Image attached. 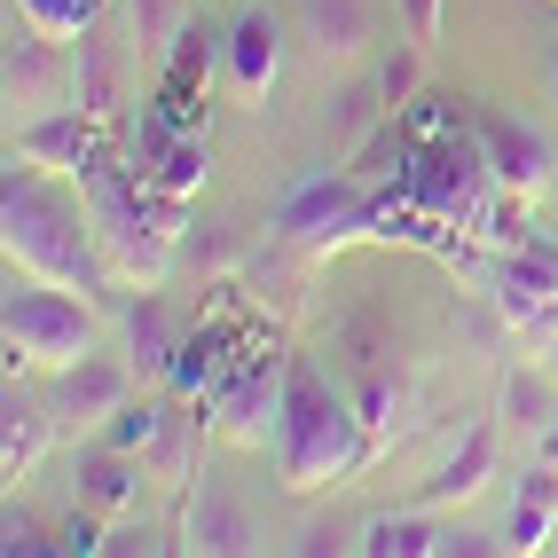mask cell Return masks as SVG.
Listing matches in <instances>:
<instances>
[{
	"label": "cell",
	"instance_id": "17",
	"mask_svg": "<svg viewBox=\"0 0 558 558\" xmlns=\"http://www.w3.org/2000/svg\"><path fill=\"white\" fill-rule=\"evenodd\" d=\"M126 347H134V369H142V378H173L181 330H173V315H166L158 300H142V307L126 315Z\"/></svg>",
	"mask_w": 558,
	"mask_h": 558
},
{
	"label": "cell",
	"instance_id": "18",
	"mask_svg": "<svg viewBox=\"0 0 558 558\" xmlns=\"http://www.w3.org/2000/svg\"><path fill=\"white\" fill-rule=\"evenodd\" d=\"M80 110H95V119L119 110V40H110L102 24L80 40Z\"/></svg>",
	"mask_w": 558,
	"mask_h": 558
},
{
	"label": "cell",
	"instance_id": "10",
	"mask_svg": "<svg viewBox=\"0 0 558 558\" xmlns=\"http://www.w3.org/2000/svg\"><path fill=\"white\" fill-rule=\"evenodd\" d=\"M362 213L369 205L354 197V181H307V190L276 213V229L300 236V244H347V236H362Z\"/></svg>",
	"mask_w": 558,
	"mask_h": 558
},
{
	"label": "cell",
	"instance_id": "20",
	"mask_svg": "<svg viewBox=\"0 0 558 558\" xmlns=\"http://www.w3.org/2000/svg\"><path fill=\"white\" fill-rule=\"evenodd\" d=\"M354 550H369V558H440V535L417 511H393V519H369Z\"/></svg>",
	"mask_w": 558,
	"mask_h": 558
},
{
	"label": "cell",
	"instance_id": "29",
	"mask_svg": "<svg viewBox=\"0 0 558 558\" xmlns=\"http://www.w3.org/2000/svg\"><path fill=\"white\" fill-rule=\"evenodd\" d=\"M440 16H449V0H401V24H409V40H417V48L440 40Z\"/></svg>",
	"mask_w": 558,
	"mask_h": 558
},
{
	"label": "cell",
	"instance_id": "33",
	"mask_svg": "<svg viewBox=\"0 0 558 558\" xmlns=\"http://www.w3.org/2000/svg\"><path fill=\"white\" fill-rule=\"evenodd\" d=\"M543 457H550V464H558V417H550V425H543Z\"/></svg>",
	"mask_w": 558,
	"mask_h": 558
},
{
	"label": "cell",
	"instance_id": "30",
	"mask_svg": "<svg viewBox=\"0 0 558 558\" xmlns=\"http://www.w3.org/2000/svg\"><path fill=\"white\" fill-rule=\"evenodd\" d=\"M433 134H457V119L440 110V95H417L409 102V142H433Z\"/></svg>",
	"mask_w": 558,
	"mask_h": 558
},
{
	"label": "cell",
	"instance_id": "21",
	"mask_svg": "<svg viewBox=\"0 0 558 558\" xmlns=\"http://www.w3.org/2000/svg\"><path fill=\"white\" fill-rule=\"evenodd\" d=\"M48 425H56V417H40L32 401H16V393H9V433H0V472H9V480H24L32 464H40Z\"/></svg>",
	"mask_w": 558,
	"mask_h": 558
},
{
	"label": "cell",
	"instance_id": "16",
	"mask_svg": "<svg viewBox=\"0 0 558 558\" xmlns=\"http://www.w3.org/2000/svg\"><path fill=\"white\" fill-rule=\"evenodd\" d=\"M181 535H190V550H252V519L220 488H197L190 496V527H181Z\"/></svg>",
	"mask_w": 558,
	"mask_h": 558
},
{
	"label": "cell",
	"instance_id": "22",
	"mask_svg": "<svg viewBox=\"0 0 558 558\" xmlns=\"http://www.w3.org/2000/svg\"><path fill=\"white\" fill-rule=\"evenodd\" d=\"M110 0H16V16L32 32H48V40H87V32L102 24Z\"/></svg>",
	"mask_w": 558,
	"mask_h": 558
},
{
	"label": "cell",
	"instance_id": "23",
	"mask_svg": "<svg viewBox=\"0 0 558 558\" xmlns=\"http://www.w3.org/2000/svg\"><path fill=\"white\" fill-rule=\"evenodd\" d=\"M80 480H87V488H80V496H87V511H119V504L134 496V457L102 440V449L80 464Z\"/></svg>",
	"mask_w": 558,
	"mask_h": 558
},
{
	"label": "cell",
	"instance_id": "11",
	"mask_svg": "<svg viewBox=\"0 0 558 558\" xmlns=\"http://www.w3.org/2000/svg\"><path fill=\"white\" fill-rule=\"evenodd\" d=\"M119 401H126V369L102 362V354H80V362H63L48 409H56V425H102Z\"/></svg>",
	"mask_w": 558,
	"mask_h": 558
},
{
	"label": "cell",
	"instance_id": "4",
	"mask_svg": "<svg viewBox=\"0 0 558 558\" xmlns=\"http://www.w3.org/2000/svg\"><path fill=\"white\" fill-rule=\"evenodd\" d=\"M0 323H9V378H16L24 362L63 369V362L95 354V315L71 300V283H56V291L9 283V307H0Z\"/></svg>",
	"mask_w": 558,
	"mask_h": 558
},
{
	"label": "cell",
	"instance_id": "9",
	"mask_svg": "<svg viewBox=\"0 0 558 558\" xmlns=\"http://www.w3.org/2000/svg\"><path fill=\"white\" fill-rule=\"evenodd\" d=\"M480 150H488L496 190H511V197H535L543 181H550V142H543L535 126L504 119V110H488V119H480Z\"/></svg>",
	"mask_w": 558,
	"mask_h": 558
},
{
	"label": "cell",
	"instance_id": "6",
	"mask_svg": "<svg viewBox=\"0 0 558 558\" xmlns=\"http://www.w3.org/2000/svg\"><path fill=\"white\" fill-rule=\"evenodd\" d=\"M496 307L543 347V330L558 323V252L550 244H511L496 259Z\"/></svg>",
	"mask_w": 558,
	"mask_h": 558
},
{
	"label": "cell",
	"instance_id": "3",
	"mask_svg": "<svg viewBox=\"0 0 558 558\" xmlns=\"http://www.w3.org/2000/svg\"><path fill=\"white\" fill-rule=\"evenodd\" d=\"M401 190L417 197L425 213H440L449 229H472L480 205H488L496 173H488V150H480V134H433V142H409L401 158Z\"/></svg>",
	"mask_w": 558,
	"mask_h": 558
},
{
	"label": "cell",
	"instance_id": "32",
	"mask_svg": "<svg viewBox=\"0 0 558 558\" xmlns=\"http://www.w3.org/2000/svg\"><path fill=\"white\" fill-rule=\"evenodd\" d=\"M535 354H543V369H550V378H558V323L543 330V347H535Z\"/></svg>",
	"mask_w": 558,
	"mask_h": 558
},
{
	"label": "cell",
	"instance_id": "12",
	"mask_svg": "<svg viewBox=\"0 0 558 558\" xmlns=\"http://www.w3.org/2000/svg\"><path fill=\"white\" fill-rule=\"evenodd\" d=\"M276 71H283V24L268 9L236 16V32H229V80H236V95H268Z\"/></svg>",
	"mask_w": 558,
	"mask_h": 558
},
{
	"label": "cell",
	"instance_id": "1",
	"mask_svg": "<svg viewBox=\"0 0 558 558\" xmlns=\"http://www.w3.org/2000/svg\"><path fill=\"white\" fill-rule=\"evenodd\" d=\"M0 236H9V268L40 276V283L95 291L110 276V259L95 244V213H80L63 190H48L32 166H9V181H0Z\"/></svg>",
	"mask_w": 558,
	"mask_h": 558
},
{
	"label": "cell",
	"instance_id": "5",
	"mask_svg": "<svg viewBox=\"0 0 558 558\" xmlns=\"http://www.w3.org/2000/svg\"><path fill=\"white\" fill-rule=\"evenodd\" d=\"M80 102V71H71L63 40H48V32H9V110L16 119H48V110Z\"/></svg>",
	"mask_w": 558,
	"mask_h": 558
},
{
	"label": "cell",
	"instance_id": "24",
	"mask_svg": "<svg viewBox=\"0 0 558 558\" xmlns=\"http://www.w3.org/2000/svg\"><path fill=\"white\" fill-rule=\"evenodd\" d=\"M166 425H173L166 401H142V409L119 401V409H110V433H102V440H110V449H126V457H150L158 440H166Z\"/></svg>",
	"mask_w": 558,
	"mask_h": 558
},
{
	"label": "cell",
	"instance_id": "8",
	"mask_svg": "<svg viewBox=\"0 0 558 558\" xmlns=\"http://www.w3.org/2000/svg\"><path fill=\"white\" fill-rule=\"evenodd\" d=\"M16 150L32 158V166H56V173H87L102 150H110V134H102V119L95 110H80V102H63V110H48V119H24L16 126Z\"/></svg>",
	"mask_w": 558,
	"mask_h": 558
},
{
	"label": "cell",
	"instance_id": "15",
	"mask_svg": "<svg viewBox=\"0 0 558 558\" xmlns=\"http://www.w3.org/2000/svg\"><path fill=\"white\" fill-rule=\"evenodd\" d=\"M300 24L315 56H362L369 40V0H300Z\"/></svg>",
	"mask_w": 558,
	"mask_h": 558
},
{
	"label": "cell",
	"instance_id": "7",
	"mask_svg": "<svg viewBox=\"0 0 558 558\" xmlns=\"http://www.w3.org/2000/svg\"><path fill=\"white\" fill-rule=\"evenodd\" d=\"M205 166H213L205 134H181V126H166V119H142V134H134V173L150 181L158 197L190 205V197L205 190Z\"/></svg>",
	"mask_w": 558,
	"mask_h": 558
},
{
	"label": "cell",
	"instance_id": "19",
	"mask_svg": "<svg viewBox=\"0 0 558 558\" xmlns=\"http://www.w3.org/2000/svg\"><path fill=\"white\" fill-rule=\"evenodd\" d=\"M229 330H190V339H181V354H173V393H190V401H205V386L220 378V362H229Z\"/></svg>",
	"mask_w": 558,
	"mask_h": 558
},
{
	"label": "cell",
	"instance_id": "31",
	"mask_svg": "<svg viewBox=\"0 0 558 558\" xmlns=\"http://www.w3.org/2000/svg\"><path fill=\"white\" fill-rule=\"evenodd\" d=\"M496 543L488 535H440V558H488Z\"/></svg>",
	"mask_w": 558,
	"mask_h": 558
},
{
	"label": "cell",
	"instance_id": "25",
	"mask_svg": "<svg viewBox=\"0 0 558 558\" xmlns=\"http://www.w3.org/2000/svg\"><path fill=\"white\" fill-rule=\"evenodd\" d=\"M504 409H511V425L543 433V425L558 417V401H550V369H519V378L504 386Z\"/></svg>",
	"mask_w": 558,
	"mask_h": 558
},
{
	"label": "cell",
	"instance_id": "13",
	"mask_svg": "<svg viewBox=\"0 0 558 558\" xmlns=\"http://www.w3.org/2000/svg\"><path fill=\"white\" fill-rule=\"evenodd\" d=\"M558 535V464H527L511 488V550H543Z\"/></svg>",
	"mask_w": 558,
	"mask_h": 558
},
{
	"label": "cell",
	"instance_id": "27",
	"mask_svg": "<svg viewBox=\"0 0 558 558\" xmlns=\"http://www.w3.org/2000/svg\"><path fill=\"white\" fill-rule=\"evenodd\" d=\"M0 550H9V558H48L56 543L40 535V519H32L24 504H9V511H0Z\"/></svg>",
	"mask_w": 558,
	"mask_h": 558
},
{
	"label": "cell",
	"instance_id": "2",
	"mask_svg": "<svg viewBox=\"0 0 558 558\" xmlns=\"http://www.w3.org/2000/svg\"><path fill=\"white\" fill-rule=\"evenodd\" d=\"M362 417L347 409V393L323 378L307 354H291V378H283V409H276V472L291 496H315V488H339V480L362 464Z\"/></svg>",
	"mask_w": 558,
	"mask_h": 558
},
{
	"label": "cell",
	"instance_id": "14",
	"mask_svg": "<svg viewBox=\"0 0 558 558\" xmlns=\"http://www.w3.org/2000/svg\"><path fill=\"white\" fill-rule=\"evenodd\" d=\"M488 472H496V425H472V433H464V449L425 480V496H417V504H464V496H480V480H488Z\"/></svg>",
	"mask_w": 558,
	"mask_h": 558
},
{
	"label": "cell",
	"instance_id": "26",
	"mask_svg": "<svg viewBox=\"0 0 558 558\" xmlns=\"http://www.w3.org/2000/svg\"><path fill=\"white\" fill-rule=\"evenodd\" d=\"M126 9V32L142 48H173L181 40V0H119Z\"/></svg>",
	"mask_w": 558,
	"mask_h": 558
},
{
	"label": "cell",
	"instance_id": "28",
	"mask_svg": "<svg viewBox=\"0 0 558 558\" xmlns=\"http://www.w3.org/2000/svg\"><path fill=\"white\" fill-rule=\"evenodd\" d=\"M417 56H425L417 40H409L401 56H386V71H378V102L386 110H409V95H417Z\"/></svg>",
	"mask_w": 558,
	"mask_h": 558
}]
</instances>
